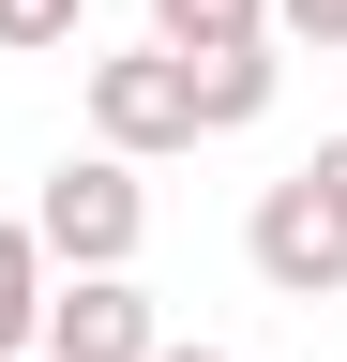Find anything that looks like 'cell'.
<instances>
[{
  "mask_svg": "<svg viewBox=\"0 0 347 362\" xmlns=\"http://www.w3.org/2000/svg\"><path fill=\"white\" fill-rule=\"evenodd\" d=\"M76 106H91V151H121V166L196 151V76H182V45H106V61L76 76Z\"/></svg>",
  "mask_w": 347,
  "mask_h": 362,
  "instance_id": "cell-2",
  "label": "cell"
},
{
  "mask_svg": "<svg viewBox=\"0 0 347 362\" xmlns=\"http://www.w3.org/2000/svg\"><path fill=\"white\" fill-rule=\"evenodd\" d=\"M76 16H91V0H0V45L46 61V45H76Z\"/></svg>",
  "mask_w": 347,
  "mask_h": 362,
  "instance_id": "cell-8",
  "label": "cell"
},
{
  "mask_svg": "<svg viewBox=\"0 0 347 362\" xmlns=\"http://www.w3.org/2000/svg\"><path fill=\"white\" fill-rule=\"evenodd\" d=\"M46 347V242H30V211H0V362Z\"/></svg>",
  "mask_w": 347,
  "mask_h": 362,
  "instance_id": "cell-6",
  "label": "cell"
},
{
  "mask_svg": "<svg viewBox=\"0 0 347 362\" xmlns=\"http://www.w3.org/2000/svg\"><path fill=\"white\" fill-rule=\"evenodd\" d=\"M302 197H317V211L347 226V136H317V151H302Z\"/></svg>",
  "mask_w": 347,
  "mask_h": 362,
  "instance_id": "cell-10",
  "label": "cell"
},
{
  "mask_svg": "<svg viewBox=\"0 0 347 362\" xmlns=\"http://www.w3.org/2000/svg\"><path fill=\"white\" fill-rule=\"evenodd\" d=\"M196 136H242V121H272V90H287V45L257 30V45H196Z\"/></svg>",
  "mask_w": 347,
  "mask_h": 362,
  "instance_id": "cell-5",
  "label": "cell"
},
{
  "mask_svg": "<svg viewBox=\"0 0 347 362\" xmlns=\"http://www.w3.org/2000/svg\"><path fill=\"white\" fill-rule=\"evenodd\" d=\"M257 30H272V0H151V45H182V61L196 45H257Z\"/></svg>",
  "mask_w": 347,
  "mask_h": 362,
  "instance_id": "cell-7",
  "label": "cell"
},
{
  "mask_svg": "<svg viewBox=\"0 0 347 362\" xmlns=\"http://www.w3.org/2000/svg\"><path fill=\"white\" fill-rule=\"evenodd\" d=\"M30 242H46V272H136V242H151V181L121 166V151H61L46 197H30Z\"/></svg>",
  "mask_w": 347,
  "mask_h": 362,
  "instance_id": "cell-1",
  "label": "cell"
},
{
  "mask_svg": "<svg viewBox=\"0 0 347 362\" xmlns=\"http://www.w3.org/2000/svg\"><path fill=\"white\" fill-rule=\"evenodd\" d=\"M272 45H347V0H272Z\"/></svg>",
  "mask_w": 347,
  "mask_h": 362,
  "instance_id": "cell-9",
  "label": "cell"
},
{
  "mask_svg": "<svg viewBox=\"0 0 347 362\" xmlns=\"http://www.w3.org/2000/svg\"><path fill=\"white\" fill-rule=\"evenodd\" d=\"M151 362H242V347H196V332H166V347H151Z\"/></svg>",
  "mask_w": 347,
  "mask_h": 362,
  "instance_id": "cell-11",
  "label": "cell"
},
{
  "mask_svg": "<svg viewBox=\"0 0 347 362\" xmlns=\"http://www.w3.org/2000/svg\"><path fill=\"white\" fill-rule=\"evenodd\" d=\"M242 257H257V287H272V302H347V226L302 197V166H287V181H257Z\"/></svg>",
  "mask_w": 347,
  "mask_h": 362,
  "instance_id": "cell-3",
  "label": "cell"
},
{
  "mask_svg": "<svg viewBox=\"0 0 347 362\" xmlns=\"http://www.w3.org/2000/svg\"><path fill=\"white\" fill-rule=\"evenodd\" d=\"M166 317L136 272H46V362H151Z\"/></svg>",
  "mask_w": 347,
  "mask_h": 362,
  "instance_id": "cell-4",
  "label": "cell"
},
{
  "mask_svg": "<svg viewBox=\"0 0 347 362\" xmlns=\"http://www.w3.org/2000/svg\"><path fill=\"white\" fill-rule=\"evenodd\" d=\"M30 362H46V347H30Z\"/></svg>",
  "mask_w": 347,
  "mask_h": 362,
  "instance_id": "cell-12",
  "label": "cell"
}]
</instances>
